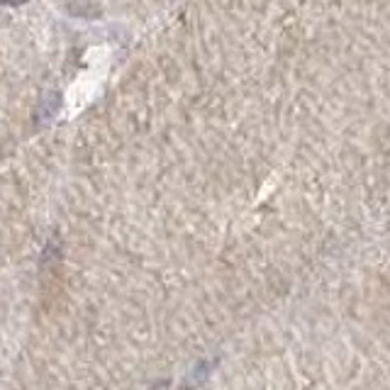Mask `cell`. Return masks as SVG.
Here are the masks:
<instances>
[{
	"instance_id": "cell-1",
	"label": "cell",
	"mask_w": 390,
	"mask_h": 390,
	"mask_svg": "<svg viewBox=\"0 0 390 390\" xmlns=\"http://www.w3.org/2000/svg\"><path fill=\"white\" fill-rule=\"evenodd\" d=\"M8 5H17V3H24V0H5Z\"/></svg>"
}]
</instances>
